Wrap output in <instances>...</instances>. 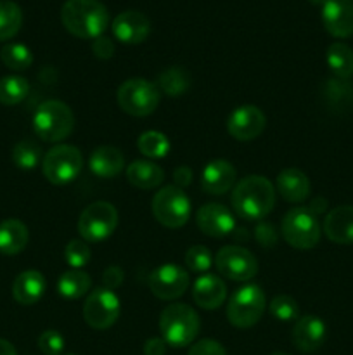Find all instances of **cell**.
I'll return each mask as SVG.
<instances>
[{
    "label": "cell",
    "mask_w": 353,
    "mask_h": 355,
    "mask_svg": "<svg viewBox=\"0 0 353 355\" xmlns=\"http://www.w3.org/2000/svg\"><path fill=\"white\" fill-rule=\"evenodd\" d=\"M213 263V257H211L210 250L203 245L190 246L185 252V266L189 267L192 272L204 274Z\"/></svg>",
    "instance_id": "74e56055"
},
{
    "label": "cell",
    "mask_w": 353,
    "mask_h": 355,
    "mask_svg": "<svg viewBox=\"0 0 353 355\" xmlns=\"http://www.w3.org/2000/svg\"><path fill=\"white\" fill-rule=\"evenodd\" d=\"M275 191L289 203H303L310 196L311 184L307 173L298 168H286L277 175Z\"/></svg>",
    "instance_id": "603a6c76"
},
{
    "label": "cell",
    "mask_w": 353,
    "mask_h": 355,
    "mask_svg": "<svg viewBox=\"0 0 353 355\" xmlns=\"http://www.w3.org/2000/svg\"><path fill=\"white\" fill-rule=\"evenodd\" d=\"M83 156L76 146L57 144L47 151L42 159V172L45 179L55 186H66L80 175Z\"/></svg>",
    "instance_id": "9c48e42d"
},
{
    "label": "cell",
    "mask_w": 353,
    "mask_h": 355,
    "mask_svg": "<svg viewBox=\"0 0 353 355\" xmlns=\"http://www.w3.org/2000/svg\"><path fill=\"white\" fill-rule=\"evenodd\" d=\"M272 355H289V354H286V352H273Z\"/></svg>",
    "instance_id": "681fc988"
},
{
    "label": "cell",
    "mask_w": 353,
    "mask_h": 355,
    "mask_svg": "<svg viewBox=\"0 0 353 355\" xmlns=\"http://www.w3.org/2000/svg\"><path fill=\"white\" fill-rule=\"evenodd\" d=\"M196 224L210 238H227L235 231L234 215L220 203L203 205L196 214Z\"/></svg>",
    "instance_id": "9a60e30c"
},
{
    "label": "cell",
    "mask_w": 353,
    "mask_h": 355,
    "mask_svg": "<svg viewBox=\"0 0 353 355\" xmlns=\"http://www.w3.org/2000/svg\"><path fill=\"white\" fill-rule=\"evenodd\" d=\"M125 279V272L123 269H120L118 266H111L107 267L106 270L102 272V286L107 288V290H116V288L121 286Z\"/></svg>",
    "instance_id": "7bdbcfd3"
},
{
    "label": "cell",
    "mask_w": 353,
    "mask_h": 355,
    "mask_svg": "<svg viewBox=\"0 0 353 355\" xmlns=\"http://www.w3.org/2000/svg\"><path fill=\"white\" fill-rule=\"evenodd\" d=\"M30 239L28 227L17 218H6L0 222V253L7 257L23 252Z\"/></svg>",
    "instance_id": "484cf974"
},
{
    "label": "cell",
    "mask_w": 353,
    "mask_h": 355,
    "mask_svg": "<svg viewBox=\"0 0 353 355\" xmlns=\"http://www.w3.org/2000/svg\"><path fill=\"white\" fill-rule=\"evenodd\" d=\"M190 87V75L182 66H170L158 76L159 92L168 97H179L185 94Z\"/></svg>",
    "instance_id": "f1b7e54d"
},
{
    "label": "cell",
    "mask_w": 353,
    "mask_h": 355,
    "mask_svg": "<svg viewBox=\"0 0 353 355\" xmlns=\"http://www.w3.org/2000/svg\"><path fill=\"white\" fill-rule=\"evenodd\" d=\"M92 286V279L89 274L82 269H73L61 274L57 281V291L66 300H78L85 297Z\"/></svg>",
    "instance_id": "83f0119b"
},
{
    "label": "cell",
    "mask_w": 353,
    "mask_h": 355,
    "mask_svg": "<svg viewBox=\"0 0 353 355\" xmlns=\"http://www.w3.org/2000/svg\"><path fill=\"white\" fill-rule=\"evenodd\" d=\"M266 298L258 284H244L237 288L227 305V319L234 328H253L262 319Z\"/></svg>",
    "instance_id": "8992f818"
},
{
    "label": "cell",
    "mask_w": 353,
    "mask_h": 355,
    "mask_svg": "<svg viewBox=\"0 0 353 355\" xmlns=\"http://www.w3.org/2000/svg\"><path fill=\"white\" fill-rule=\"evenodd\" d=\"M280 234L289 246L296 250H311L320 241V224L317 215L307 207L291 208L282 218Z\"/></svg>",
    "instance_id": "52a82bcc"
},
{
    "label": "cell",
    "mask_w": 353,
    "mask_h": 355,
    "mask_svg": "<svg viewBox=\"0 0 353 355\" xmlns=\"http://www.w3.org/2000/svg\"><path fill=\"white\" fill-rule=\"evenodd\" d=\"M275 205L273 184L263 175H248L232 189V208L244 220L262 222Z\"/></svg>",
    "instance_id": "6da1fadb"
},
{
    "label": "cell",
    "mask_w": 353,
    "mask_h": 355,
    "mask_svg": "<svg viewBox=\"0 0 353 355\" xmlns=\"http://www.w3.org/2000/svg\"><path fill=\"white\" fill-rule=\"evenodd\" d=\"M30 92V83L26 78L17 75H9L0 78V104L16 106L23 103Z\"/></svg>",
    "instance_id": "d6a6232c"
},
{
    "label": "cell",
    "mask_w": 353,
    "mask_h": 355,
    "mask_svg": "<svg viewBox=\"0 0 353 355\" xmlns=\"http://www.w3.org/2000/svg\"><path fill=\"white\" fill-rule=\"evenodd\" d=\"M310 3H314V6H324L325 0H308Z\"/></svg>",
    "instance_id": "c3c4849f"
},
{
    "label": "cell",
    "mask_w": 353,
    "mask_h": 355,
    "mask_svg": "<svg viewBox=\"0 0 353 355\" xmlns=\"http://www.w3.org/2000/svg\"><path fill=\"white\" fill-rule=\"evenodd\" d=\"M322 23L329 35L348 38L353 35V2L352 0H325L322 6Z\"/></svg>",
    "instance_id": "ac0fdd59"
},
{
    "label": "cell",
    "mask_w": 353,
    "mask_h": 355,
    "mask_svg": "<svg viewBox=\"0 0 353 355\" xmlns=\"http://www.w3.org/2000/svg\"><path fill=\"white\" fill-rule=\"evenodd\" d=\"M137 149L147 159L165 158L170 153V141L163 132L145 130L138 135Z\"/></svg>",
    "instance_id": "1f68e13d"
},
{
    "label": "cell",
    "mask_w": 353,
    "mask_h": 355,
    "mask_svg": "<svg viewBox=\"0 0 353 355\" xmlns=\"http://www.w3.org/2000/svg\"><path fill=\"white\" fill-rule=\"evenodd\" d=\"M149 290L159 300L172 302L182 297L190 283L189 272L176 263L159 266L149 274Z\"/></svg>",
    "instance_id": "4fadbf2b"
},
{
    "label": "cell",
    "mask_w": 353,
    "mask_h": 355,
    "mask_svg": "<svg viewBox=\"0 0 353 355\" xmlns=\"http://www.w3.org/2000/svg\"><path fill=\"white\" fill-rule=\"evenodd\" d=\"M127 179L137 189H156L165 180V170L151 159H135L127 166Z\"/></svg>",
    "instance_id": "d4e9b609"
},
{
    "label": "cell",
    "mask_w": 353,
    "mask_h": 355,
    "mask_svg": "<svg viewBox=\"0 0 353 355\" xmlns=\"http://www.w3.org/2000/svg\"><path fill=\"white\" fill-rule=\"evenodd\" d=\"M0 61L12 71H24L33 64V52L24 44H6L0 51Z\"/></svg>",
    "instance_id": "836d02e7"
},
{
    "label": "cell",
    "mask_w": 353,
    "mask_h": 355,
    "mask_svg": "<svg viewBox=\"0 0 353 355\" xmlns=\"http://www.w3.org/2000/svg\"><path fill=\"white\" fill-rule=\"evenodd\" d=\"M269 312L277 321L289 322L300 318V305L289 295H277L269 304Z\"/></svg>",
    "instance_id": "d590c367"
},
{
    "label": "cell",
    "mask_w": 353,
    "mask_h": 355,
    "mask_svg": "<svg viewBox=\"0 0 353 355\" xmlns=\"http://www.w3.org/2000/svg\"><path fill=\"white\" fill-rule=\"evenodd\" d=\"M114 51H116V49H114L113 40H111V38H107V37H104V35H102V37H97L96 40L92 42L93 55H96V58H99V59H102V61L113 58Z\"/></svg>",
    "instance_id": "b9f144b4"
},
{
    "label": "cell",
    "mask_w": 353,
    "mask_h": 355,
    "mask_svg": "<svg viewBox=\"0 0 353 355\" xmlns=\"http://www.w3.org/2000/svg\"><path fill=\"white\" fill-rule=\"evenodd\" d=\"M325 207H327V201H325L324 198H315V200L310 203V207H308V210H310L314 215H318L325 210Z\"/></svg>",
    "instance_id": "bcb514c9"
},
{
    "label": "cell",
    "mask_w": 353,
    "mask_h": 355,
    "mask_svg": "<svg viewBox=\"0 0 353 355\" xmlns=\"http://www.w3.org/2000/svg\"><path fill=\"white\" fill-rule=\"evenodd\" d=\"M293 343L300 352L314 354L324 345L327 338V326L317 315H301L293 328Z\"/></svg>",
    "instance_id": "e0dca14e"
},
{
    "label": "cell",
    "mask_w": 353,
    "mask_h": 355,
    "mask_svg": "<svg viewBox=\"0 0 353 355\" xmlns=\"http://www.w3.org/2000/svg\"><path fill=\"white\" fill-rule=\"evenodd\" d=\"M173 179H175V186L180 187V189H185L187 186H190L192 182V170L189 166L182 165L173 172Z\"/></svg>",
    "instance_id": "ee69618b"
},
{
    "label": "cell",
    "mask_w": 353,
    "mask_h": 355,
    "mask_svg": "<svg viewBox=\"0 0 353 355\" xmlns=\"http://www.w3.org/2000/svg\"><path fill=\"white\" fill-rule=\"evenodd\" d=\"M23 26V10L12 0H0V42L10 40Z\"/></svg>",
    "instance_id": "4dcf8cb0"
},
{
    "label": "cell",
    "mask_w": 353,
    "mask_h": 355,
    "mask_svg": "<svg viewBox=\"0 0 353 355\" xmlns=\"http://www.w3.org/2000/svg\"><path fill=\"white\" fill-rule=\"evenodd\" d=\"M61 21L73 37L96 40L109 26V10L99 0H66Z\"/></svg>",
    "instance_id": "7a4b0ae2"
},
{
    "label": "cell",
    "mask_w": 353,
    "mask_h": 355,
    "mask_svg": "<svg viewBox=\"0 0 353 355\" xmlns=\"http://www.w3.org/2000/svg\"><path fill=\"white\" fill-rule=\"evenodd\" d=\"M201 329V319L190 305L170 304L159 315V331L166 345L183 349L192 345Z\"/></svg>",
    "instance_id": "3957f363"
},
{
    "label": "cell",
    "mask_w": 353,
    "mask_h": 355,
    "mask_svg": "<svg viewBox=\"0 0 353 355\" xmlns=\"http://www.w3.org/2000/svg\"><path fill=\"white\" fill-rule=\"evenodd\" d=\"M190 200L185 191L173 186H165L152 198V215L161 225L168 229H179L189 222Z\"/></svg>",
    "instance_id": "ba28073f"
},
{
    "label": "cell",
    "mask_w": 353,
    "mask_h": 355,
    "mask_svg": "<svg viewBox=\"0 0 353 355\" xmlns=\"http://www.w3.org/2000/svg\"><path fill=\"white\" fill-rule=\"evenodd\" d=\"M218 272L235 283H246L258 272V260L242 246H224L215 257Z\"/></svg>",
    "instance_id": "7c38bea8"
},
{
    "label": "cell",
    "mask_w": 353,
    "mask_h": 355,
    "mask_svg": "<svg viewBox=\"0 0 353 355\" xmlns=\"http://www.w3.org/2000/svg\"><path fill=\"white\" fill-rule=\"evenodd\" d=\"M0 355H17L16 349H14V345L10 342H7V340L0 338Z\"/></svg>",
    "instance_id": "7dc6e473"
},
{
    "label": "cell",
    "mask_w": 353,
    "mask_h": 355,
    "mask_svg": "<svg viewBox=\"0 0 353 355\" xmlns=\"http://www.w3.org/2000/svg\"><path fill=\"white\" fill-rule=\"evenodd\" d=\"M118 106L130 116L144 118L154 113L161 101L158 85L145 78H128L118 87Z\"/></svg>",
    "instance_id": "5b68a950"
},
{
    "label": "cell",
    "mask_w": 353,
    "mask_h": 355,
    "mask_svg": "<svg viewBox=\"0 0 353 355\" xmlns=\"http://www.w3.org/2000/svg\"><path fill=\"white\" fill-rule=\"evenodd\" d=\"M325 61L336 78L350 80L353 76V49L343 42H334L329 45Z\"/></svg>",
    "instance_id": "4316f807"
},
{
    "label": "cell",
    "mask_w": 353,
    "mask_h": 355,
    "mask_svg": "<svg viewBox=\"0 0 353 355\" xmlns=\"http://www.w3.org/2000/svg\"><path fill=\"white\" fill-rule=\"evenodd\" d=\"M192 298L197 307L215 311L227 300V286L220 276L203 274L192 284Z\"/></svg>",
    "instance_id": "ffe728a7"
},
{
    "label": "cell",
    "mask_w": 353,
    "mask_h": 355,
    "mask_svg": "<svg viewBox=\"0 0 353 355\" xmlns=\"http://www.w3.org/2000/svg\"><path fill=\"white\" fill-rule=\"evenodd\" d=\"M235 172L234 165L227 159H213L201 172V187L208 194H225L234 187Z\"/></svg>",
    "instance_id": "d6986e66"
},
{
    "label": "cell",
    "mask_w": 353,
    "mask_h": 355,
    "mask_svg": "<svg viewBox=\"0 0 353 355\" xmlns=\"http://www.w3.org/2000/svg\"><path fill=\"white\" fill-rule=\"evenodd\" d=\"M75 128V114L62 101H45L33 114V130L42 141L62 142Z\"/></svg>",
    "instance_id": "277c9868"
},
{
    "label": "cell",
    "mask_w": 353,
    "mask_h": 355,
    "mask_svg": "<svg viewBox=\"0 0 353 355\" xmlns=\"http://www.w3.org/2000/svg\"><path fill=\"white\" fill-rule=\"evenodd\" d=\"M322 96L336 110H352L353 107V85L350 80L331 78L325 82Z\"/></svg>",
    "instance_id": "f546056e"
},
{
    "label": "cell",
    "mask_w": 353,
    "mask_h": 355,
    "mask_svg": "<svg viewBox=\"0 0 353 355\" xmlns=\"http://www.w3.org/2000/svg\"><path fill=\"white\" fill-rule=\"evenodd\" d=\"M187 355H227V352H225L224 345H221L220 342L211 338H204L192 343Z\"/></svg>",
    "instance_id": "ab89813d"
},
{
    "label": "cell",
    "mask_w": 353,
    "mask_h": 355,
    "mask_svg": "<svg viewBox=\"0 0 353 355\" xmlns=\"http://www.w3.org/2000/svg\"><path fill=\"white\" fill-rule=\"evenodd\" d=\"M125 166V156L114 146H99L89 156V170L99 179H114Z\"/></svg>",
    "instance_id": "7402d4cb"
},
{
    "label": "cell",
    "mask_w": 353,
    "mask_h": 355,
    "mask_svg": "<svg viewBox=\"0 0 353 355\" xmlns=\"http://www.w3.org/2000/svg\"><path fill=\"white\" fill-rule=\"evenodd\" d=\"M78 234L87 243H100L111 238L118 227V210L107 201H96L80 214Z\"/></svg>",
    "instance_id": "30bf717a"
},
{
    "label": "cell",
    "mask_w": 353,
    "mask_h": 355,
    "mask_svg": "<svg viewBox=\"0 0 353 355\" xmlns=\"http://www.w3.org/2000/svg\"><path fill=\"white\" fill-rule=\"evenodd\" d=\"M266 127V118L260 107L253 104H242L235 107L227 118V130L235 141H253L260 137Z\"/></svg>",
    "instance_id": "5bb4252c"
},
{
    "label": "cell",
    "mask_w": 353,
    "mask_h": 355,
    "mask_svg": "<svg viewBox=\"0 0 353 355\" xmlns=\"http://www.w3.org/2000/svg\"><path fill=\"white\" fill-rule=\"evenodd\" d=\"M121 314V302L113 290L99 286L92 290L83 304V319L92 329L111 328Z\"/></svg>",
    "instance_id": "8fae6325"
},
{
    "label": "cell",
    "mask_w": 353,
    "mask_h": 355,
    "mask_svg": "<svg viewBox=\"0 0 353 355\" xmlns=\"http://www.w3.org/2000/svg\"><path fill=\"white\" fill-rule=\"evenodd\" d=\"M64 345V336L55 329H47L38 336V349L44 355H62Z\"/></svg>",
    "instance_id": "f35d334b"
},
{
    "label": "cell",
    "mask_w": 353,
    "mask_h": 355,
    "mask_svg": "<svg viewBox=\"0 0 353 355\" xmlns=\"http://www.w3.org/2000/svg\"><path fill=\"white\" fill-rule=\"evenodd\" d=\"M47 290V281L38 270H24L12 283V297L21 305H35Z\"/></svg>",
    "instance_id": "cb8c5ba5"
},
{
    "label": "cell",
    "mask_w": 353,
    "mask_h": 355,
    "mask_svg": "<svg viewBox=\"0 0 353 355\" xmlns=\"http://www.w3.org/2000/svg\"><path fill=\"white\" fill-rule=\"evenodd\" d=\"M68 355H73V354H68Z\"/></svg>",
    "instance_id": "f907efd6"
},
{
    "label": "cell",
    "mask_w": 353,
    "mask_h": 355,
    "mask_svg": "<svg viewBox=\"0 0 353 355\" xmlns=\"http://www.w3.org/2000/svg\"><path fill=\"white\" fill-rule=\"evenodd\" d=\"M64 259L71 269H83L92 259V252L83 239H71L64 248Z\"/></svg>",
    "instance_id": "8d00e7d4"
},
{
    "label": "cell",
    "mask_w": 353,
    "mask_h": 355,
    "mask_svg": "<svg viewBox=\"0 0 353 355\" xmlns=\"http://www.w3.org/2000/svg\"><path fill=\"white\" fill-rule=\"evenodd\" d=\"M324 234L338 245H353V207L332 208L324 218Z\"/></svg>",
    "instance_id": "44dd1931"
},
{
    "label": "cell",
    "mask_w": 353,
    "mask_h": 355,
    "mask_svg": "<svg viewBox=\"0 0 353 355\" xmlns=\"http://www.w3.org/2000/svg\"><path fill=\"white\" fill-rule=\"evenodd\" d=\"M42 162V148L31 139H23L12 148V163L21 170H33Z\"/></svg>",
    "instance_id": "e575fe53"
},
{
    "label": "cell",
    "mask_w": 353,
    "mask_h": 355,
    "mask_svg": "<svg viewBox=\"0 0 353 355\" xmlns=\"http://www.w3.org/2000/svg\"><path fill=\"white\" fill-rule=\"evenodd\" d=\"M166 342L163 338H149L144 343V355H165Z\"/></svg>",
    "instance_id": "f6af8a7d"
},
{
    "label": "cell",
    "mask_w": 353,
    "mask_h": 355,
    "mask_svg": "<svg viewBox=\"0 0 353 355\" xmlns=\"http://www.w3.org/2000/svg\"><path fill=\"white\" fill-rule=\"evenodd\" d=\"M255 238L256 241H258L262 246H265V248H272V246L277 243L275 229H273L269 222H260V224L256 225Z\"/></svg>",
    "instance_id": "60d3db41"
},
{
    "label": "cell",
    "mask_w": 353,
    "mask_h": 355,
    "mask_svg": "<svg viewBox=\"0 0 353 355\" xmlns=\"http://www.w3.org/2000/svg\"><path fill=\"white\" fill-rule=\"evenodd\" d=\"M111 30L121 44L137 45L151 35V21L141 10H125L114 17Z\"/></svg>",
    "instance_id": "2e32d148"
}]
</instances>
